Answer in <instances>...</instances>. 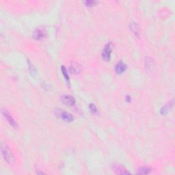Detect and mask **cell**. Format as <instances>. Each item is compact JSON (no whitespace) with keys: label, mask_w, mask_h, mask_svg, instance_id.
Masks as SVG:
<instances>
[{"label":"cell","mask_w":175,"mask_h":175,"mask_svg":"<svg viewBox=\"0 0 175 175\" xmlns=\"http://www.w3.org/2000/svg\"><path fill=\"white\" fill-rule=\"evenodd\" d=\"M61 70H62V74H63L64 77H65V79L66 81H67V82L69 84L70 79H69V75H68L67 69H66V67H64V66H62Z\"/></svg>","instance_id":"cell-14"},{"label":"cell","mask_w":175,"mask_h":175,"mask_svg":"<svg viewBox=\"0 0 175 175\" xmlns=\"http://www.w3.org/2000/svg\"><path fill=\"white\" fill-rule=\"evenodd\" d=\"M1 114H3V117L7 120V121L8 122V123L10 124L11 127L15 128V129H17V128L18 127V124H17L16 120H15V118L12 116L10 113L6 109H4V108L1 109Z\"/></svg>","instance_id":"cell-4"},{"label":"cell","mask_w":175,"mask_h":175,"mask_svg":"<svg viewBox=\"0 0 175 175\" xmlns=\"http://www.w3.org/2000/svg\"><path fill=\"white\" fill-rule=\"evenodd\" d=\"M112 170H113L114 173H116V174H130V172H128L123 166L118 164H114L113 165V166H112Z\"/></svg>","instance_id":"cell-5"},{"label":"cell","mask_w":175,"mask_h":175,"mask_svg":"<svg viewBox=\"0 0 175 175\" xmlns=\"http://www.w3.org/2000/svg\"><path fill=\"white\" fill-rule=\"evenodd\" d=\"M1 155H2L4 160L6 161V163L10 165V166L15 164V157L6 143H2L1 147Z\"/></svg>","instance_id":"cell-1"},{"label":"cell","mask_w":175,"mask_h":175,"mask_svg":"<svg viewBox=\"0 0 175 175\" xmlns=\"http://www.w3.org/2000/svg\"><path fill=\"white\" fill-rule=\"evenodd\" d=\"M145 67L146 69L149 72H153L154 70L155 64L152 58L150 57H147L145 59Z\"/></svg>","instance_id":"cell-8"},{"label":"cell","mask_w":175,"mask_h":175,"mask_svg":"<svg viewBox=\"0 0 175 175\" xmlns=\"http://www.w3.org/2000/svg\"><path fill=\"white\" fill-rule=\"evenodd\" d=\"M172 105H173L172 101L168 102V103L165 105V106L161 109V111H160L161 114H162V115H166V114L168 113L169 111L170 110V109L172 108Z\"/></svg>","instance_id":"cell-11"},{"label":"cell","mask_w":175,"mask_h":175,"mask_svg":"<svg viewBox=\"0 0 175 175\" xmlns=\"http://www.w3.org/2000/svg\"><path fill=\"white\" fill-rule=\"evenodd\" d=\"M55 114L57 117L61 118L64 121L70 122L74 120L73 116L71 114L69 113L68 112H65V111L62 110L61 109H56Z\"/></svg>","instance_id":"cell-2"},{"label":"cell","mask_w":175,"mask_h":175,"mask_svg":"<svg viewBox=\"0 0 175 175\" xmlns=\"http://www.w3.org/2000/svg\"><path fill=\"white\" fill-rule=\"evenodd\" d=\"M84 3L85 6L88 7H92L93 6H94L97 3V1H91V0H89V1H85Z\"/></svg>","instance_id":"cell-16"},{"label":"cell","mask_w":175,"mask_h":175,"mask_svg":"<svg viewBox=\"0 0 175 175\" xmlns=\"http://www.w3.org/2000/svg\"><path fill=\"white\" fill-rule=\"evenodd\" d=\"M131 30L134 34H135L137 36H139L140 35V29L139 27L135 23L133 22L131 24Z\"/></svg>","instance_id":"cell-13"},{"label":"cell","mask_w":175,"mask_h":175,"mask_svg":"<svg viewBox=\"0 0 175 175\" xmlns=\"http://www.w3.org/2000/svg\"><path fill=\"white\" fill-rule=\"evenodd\" d=\"M70 71L73 74H78L81 72V66L76 62H73L70 66Z\"/></svg>","instance_id":"cell-9"},{"label":"cell","mask_w":175,"mask_h":175,"mask_svg":"<svg viewBox=\"0 0 175 175\" xmlns=\"http://www.w3.org/2000/svg\"><path fill=\"white\" fill-rule=\"evenodd\" d=\"M62 103L68 106H73L75 103V99L71 95H64L61 99Z\"/></svg>","instance_id":"cell-6"},{"label":"cell","mask_w":175,"mask_h":175,"mask_svg":"<svg viewBox=\"0 0 175 175\" xmlns=\"http://www.w3.org/2000/svg\"><path fill=\"white\" fill-rule=\"evenodd\" d=\"M112 48H113V44L112 42H108L105 45L104 48L103 49L101 56L102 59L106 62H109L111 59V54L112 52Z\"/></svg>","instance_id":"cell-3"},{"label":"cell","mask_w":175,"mask_h":175,"mask_svg":"<svg viewBox=\"0 0 175 175\" xmlns=\"http://www.w3.org/2000/svg\"><path fill=\"white\" fill-rule=\"evenodd\" d=\"M127 69V65L122 61L118 62L115 67V71L117 74H122Z\"/></svg>","instance_id":"cell-7"},{"label":"cell","mask_w":175,"mask_h":175,"mask_svg":"<svg viewBox=\"0 0 175 175\" xmlns=\"http://www.w3.org/2000/svg\"><path fill=\"white\" fill-rule=\"evenodd\" d=\"M151 171H152V169L150 168V167L143 166L140 168L136 173L138 174H149L151 172Z\"/></svg>","instance_id":"cell-12"},{"label":"cell","mask_w":175,"mask_h":175,"mask_svg":"<svg viewBox=\"0 0 175 175\" xmlns=\"http://www.w3.org/2000/svg\"><path fill=\"white\" fill-rule=\"evenodd\" d=\"M44 37V32L43 31L40 29H37L34 31V32L33 33V38H34L35 40H41Z\"/></svg>","instance_id":"cell-10"},{"label":"cell","mask_w":175,"mask_h":175,"mask_svg":"<svg viewBox=\"0 0 175 175\" xmlns=\"http://www.w3.org/2000/svg\"><path fill=\"white\" fill-rule=\"evenodd\" d=\"M89 108H90V112H92V114H96L98 113V110H97V107L95 106V105H94V104L90 103V106H89Z\"/></svg>","instance_id":"cell-15"},{"label":"cell","mask_w":175,"mask_h":175,"mask_svg":"<svg viewBox=\"0 0 175 175\" xmlns=\"http://www.w3.org/2000/svg\"><path fill=\"white\" fill-rule=\"evenodd\" d=\"M29 65H30V66H29V67H30V73H32V75H33V76H34V75L35 74H36V69H34V67H33V66H32V65H31L30 62H29Z\"/></svg>","instance_id":"cell-17"}]
</instances>
